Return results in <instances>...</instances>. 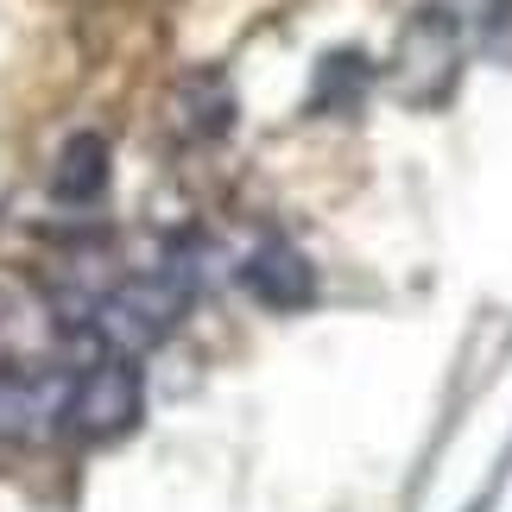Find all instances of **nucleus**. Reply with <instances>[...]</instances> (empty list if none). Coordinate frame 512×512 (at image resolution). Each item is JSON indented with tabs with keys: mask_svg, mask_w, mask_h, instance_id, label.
<instances>
[{
	"mask_svg": "<svg viewBox=\"0 0 512 512\" xmlns=\"http://www.w3.org/2000/svg\"><path fill=\"white\" fill-rule=\"evenodd\" d=\"M184 310H190V260H159L121 285H108L89 329L102 336L108 354H140V348H159L184 323Z\"/></svg>",
	"mask_w": 512,
	"mask_h": 512,
	"instance_id": "f257e3e1",
	"label": "nucleus"
},
{
	"mask_svg": "<svg viewBox=\"0 0 512 512\" xmlns=\"http://www.w3.org/2000/svg\"><path fill=\"white\" fill-rule=\"evenodd\" d=\"M140 411H146V380H140V367H133V354H102V361L70 373L57 430L76 437V443H114L140 424Z\"/></svg>",
	"mask_w": 512,
	"mask_h": 512,
	"instance_id": "f03ea898",
	"label": "nucleus"
},
{
	"mask_svg": "<svg viewBox=\"0 0 512 512\" xmlns=\"http://www.w3.org/2000/svg\"><path fill=\"white\" fill-rule=\"evenodd\" d=\"M241 285L266 310H304L317 298V266H310L291 241H260L247 253V266H241Z\"/></svg>",
	"mask_w": 512,
	"mask_h": 512,
	"instance_id": "7ed1b4c3",
	"label": "nucleus"
},
{
	"mask_svg": "<svg viewBox=\"0 0 512 512\" xmlns=\"http://www.w3.org/2000/svg\"><path fill=\"white\" fill-rule=\"evenodd\" d=\"M64 392H70V380L51 386L32 367H0V443H26L45 424H57L64 418Z\"/></svg>",
	"mask_w": 512,
	"mask_h": 512,
	"instance_id": "20e7f679",
	"label": "nucleus"
},
{
	"mask_svg": "<svg viewBox=\"0 0 512 512\" xmlns=\"http://www.w3.org/2000/svg\"><path fill=\"white\" fill-rule=\"evenodd\" d=\"M102 190H108V140L102 133H70L51 165V196L83 209V203H102Z\"/></svg>",
	"mask_w": 512,
	"mask_h": 512,
	"instance_id": "39448f33",
	"label": "nucleus"
},
{
	"mask_svg": "<svg viewBox=\"0 0 512 512\" xmlns=\"http://www.w3.org/2000/svg\"><path fill=\"white\" fill-rule=\"evenodd\" d=\"M177 127H184L190 140H222L234 127V89L215 70L184 76V89H177Z\"/></svg>",
	"mask_w": 512,
	"mask_h": 512,
	"instance_id": "423d86ee",
	"label": "nucleus"
},
{
	"mask_svg": "<svg viewBox=\"0 0 512 512\" xmlns=\"http://www.w3.org/2000/svg\"><path fill=\"white\" fill-rule=\"evenodd\" d=\"M361 95H367V57L361 51H329L323 70H317V108L348 114Z\"/></svg>",
	"mask_w": 512,
	"mask_h": 512,
	"instance_id": "0eeeda50",
	"label": "nucleus"
}]
</instances>
